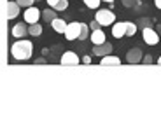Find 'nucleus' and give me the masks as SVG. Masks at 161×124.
<instances>
[{
	"instance_id": "f257e3e1",
	"label": "nucleus",
	"mask_w": 161,
	"mask_h": 124,
	"mask_svg": "<svg viewBox=\"0 0 161 124\" xmlns=\"http://www.w3.org/2000/svg\"><path fill=\"white\" fill-rule=\"evenodd\" d=\"M32 52H33V46L30 40H25V39H18L14 44L11 46V54L14 60H30L32 58Z\"/></svg>"
},
{
	"instance_id": "f03ea898",
	"label": "nucleus",
	"mask_w": 161,
	"mask_h": 124,
	"mask_svg": "<svg viewBox=\"0 0 161 124\" xmlns=\"http://www.w3.org/2000/svg\"><path fill=\"white\" fill-rule=\"evenodd\" d=\"M95 19H97L102 26H110V24H114V21H116V16H114L112 11L100 9V11H97V14H95Z\"/></svg>"
},
{
	"instance_id": "7ed1b4c3",
	"label": "nucleus",
	"mask_w": 161,
	"mask_h": 124,
	"mask_svg": "<svg viewBox=\"0 0 161 124\" xmlns=\"http://www.w3.org/2000/svg\"><path fill=\"white\" fill-rule=\"evenodd\" d=\"M142 37H144V42L149 44V46H156L158 42H159V33H158L156 30H153V26L142 30Z\"/></svg>"
},
{
	"instance_id": "20e7f679",
	"label": "nucleus",
	"mask_w": 161,
	"mask_h": 124,
	"mask_svg": "<svg viewBox=\"0 0 161 124\" xmlns=\"http://www.w3.org/2000/svg\"><path fill=\"white\" fill-rule=\"evenodd\" d=\"M93 54L98 58H103V56H109L110 52H112V44L109 42H103V44H95L93 46Z\"/></svg>"
},
{
	"instance_id": "39448f33",
	"label": "nucleus",
	"mask_w": 161,
	"mask_h": 124,
	"mask_svg": "<svg viewBox=\"0 0 161 124\" xmlns=\"http://www.w3.org/2000/svg\"><path fill=\"white\" fill-rule=\"evenodd\" d=\"M40 16H42V12H40L37 7H33V5H32V7H26V11H25V21L30 23V24L39 23Z\"/></svg>"
},
{
	"instance_id": "423d86ee",
	"label": "nucleus",
	"mask_w": 161,
	"mask_h": 124,
	"mask_svg": "<svg viewBox=\"0 0 161 124\" xmlns=\"http://www.w3.org/2000/svg\"><path fill=\"white\" fill-rule=\"evenodd\" d=\"M128 24H130V21H119V23H114L112 24V35L116 37V39H123V37H126Z\"/></svg>"
},
{
	"instance_id": "0eeeda50",
	"label": "nucleus",
	"mask_w": 161,
	"mask_h": 124,
	"mask_svg": "<svg viewBox=\"0 0 161 124\" xmlns=\"http://www.w3.org/2000/svg\"><path fill=\"white\" fill-rule=\"evenodd\" d=\"M79 35H80V23H77V21L69 23V26H67V32H65L67 40H75V39H79Z\"/></svg>"
},
{
	"instance_id": "6e6552de",
	"label": "nucleus",
	"mask_w": 161,
	"mask_h": 124,
	"mask_svg": "<svg viewBox=\"0 0 161 124\" xmlns=\"http://www.w3.org/2000/svg\"><path fill=\"white\" fill-rule=\"evenodd\" d=\"M19 7L21 5L18 2H12V0L5 2V16H7V19H14L19 14Z\"/></svg>"
},
{
	"instance_id": "1a4fd4ad",
	"label": "nucleus",
	"mask_w": 161,
	"mask_h": 124,
	"mask_svg": "<svg viewBox=\"0 0 161 124\" xmlns=\"http://www.w3.org/2000/svg\"><path fill=\"white\" fill-rule=\"evenodd\" d=\"M126 61L130 65H137L138 61H142V51L138 47H133L126 52Z\"/></svg>"
},
{
	"instance_id": "9d476101",
	"label": "nucleus",
	"mask_w": 161,
	"mask_h": 124,
	"mask_svg": "<svg viewBox=\"0 0 161 124\" xmlns=\"http://www.w3.org/2000/svg\"><path fill=\"white\" fill-rule=\"evenodd\" d=\"M61 65H77L79 61H82V60H79V56H77L75 52H72V51H67L61 56Z\"/></svg>"
},
{
	"instance_id": "9b49d317",
	"label": "nucleus",
	"mask_w": 161,
	"mask_h": 124,
	"mask_svg": "<svg viewBox=\"0 0 161 124\" xmlns=\"http://www.w3.org/2000/svg\"><path fill=\"white\" fill-rule=\"evenodd\" d=\"M11 33H12V37H16V39H23V37L28 33V28H26V24L18 23V24H14V26H12Z\"/></svg>"
},
{
	"instance_id": "f8f14e48",
	"label": "nucleus",
	"mask_w": 161,
	"mask_h": 124,
	"mask_svg": "<svg viewBox=\"0 0 161 124\" xmlns=\"http://www.w3.org/2000/svg\"><path fill=\"white\" fill-rule=\"evenodd\" d=\"M51 24H53V30H54V32H58V33H65V32H67V26H69V24H67L63 19H61V18L53 19Z\"/></svg>"
},
{
	"instance_id": "ddd939ff",
	"label": "nucleus",
	"mask_w": 161,
	"mask_h": 124,
	"mask_svg": "<svg viewBox=\"0 0 161 124\" xmlns=\"http://www.w3.org/2000/svg\"><path fill=\"white\" fill-rule=\"evenodd\" d=\"M91 42L93 44H103L105 42V33H103V30H93V33H91Z\"/></svg>"
},
{
	"instance_id": "4468645a",
	"label": "nucleus",
	"mask_w": 161,
	"mask_h": 124,
	"mask_svg": "<svg viewBox=\"0 0 161 124\" xmlns=\"http://www.w3.org/2000/svg\"><path fill=\"white\" fill-rule=\"evenodd\" d=\"M42 18H44V21L46 23H51L53 19H56V11H54V9H44V11H42Z\"/></svg>"
},
{
	"instance_id": "2eb2a0df",
	"label": "nucleus",
	"mask_w": 161,
	"mask_h": 124,
	"mask_svg": "<svg viewBox=\"0 0 161 124\" xmlns=\"http://www.w3.org/2000/svg\"><path fill=\"white\" fill-rule=\"evenodd\" d=\"M100 65H121V60L117 56H103L100 61Z\"/></svg>"
},
{
	"instance_id": "dca6fc26",
	"label": "nucleus",
	"mask_w": 161,
	"mask_h": 124,
	"mask_svg": "<svg viewBox=\"0 0 161 124\" xmlns=\"http://www.w3.org/2000/svg\"><path fill=\"white\" fill-rule=\"evenodd\" d=\"M28 33H30L32 37H39V35H42V26H40L39 23H33V24H30Z\"/></svg>"
},
{
	"instance_id": "f3484780",
	"label": "nucleus",
	"mask_w": 161,
	"mask_h": 124,
	"mask_svg": "<svg viewBox=\"0 0 161 124\" xmlns=\"http://www.w3.org/2000/svg\"><path fill=\"white\" fill-rule=\"evenodd\" d=\"M89 37V26L86 23H80V35H79V40H86Z\"/></svg>"
},
{
	"instance_id": "a211bd4d",
	"label": "nucleus",
	"mask_w": 161,
	"mask_h": 124,
	"mask_svg": "<svg viewBox=\"0 0 161 124\" xmlns=\"http://www.w3.org/2000/svg\"><path fill=\"white\" fill-rule=\"evenodd\" d=\"M121 4L125 5L126 9H135L140 5V0H121Z\"/></svg>"
},
{
	"instance_id": "6ab92c4d",
	"label": "nucleus",
	"mask_w": 161,
	"mask_h": 124,
	"mask_svg": "<svg viewBox=\"0 0 161 124\" xmlns=\"http://www.w3.org/2000/svg\"><path fill=\"white\" fill-rule=\"evenodd\" d=\"M82 2H84V5H86V7H89V9H98V7H100L102 0H82Z\"/></svg>"
},
{
	"instance_id": "aec40b11",
	"label": "nucleus",
	"mask_w": 161,
	"mask_h": 124,
	"mask_svg": "<svg viewBox=\"0 0 161 124\" xmlns=\"http://www.w3.org/2000/svg\"><path fill=\"white\" fill-rule=\"evenodd\" d=\"M138 24H142V28H149V26H153V19H149V18H140Z\"/></svg>"
},
{
	"instance_id": "412c9836",
	"label": "nucleus",
	"mask_w": 161,
	"mask_h": 124,
	"mask_svg": "<svg viewBox=\"0 0 161 124\" xmlns=\"http://www.w3.org/2000/svg\"><path fill=\"white\" fill-rule=\"evenodd\" d=\"M69 7V0H60L56 5H54V11H65Z\"/></svg>"
},
{
	"instance_id": "4be33fe9",
	"label": "nucleus",
	"mask_w": 161,
	"mask_h": 124,
	"mask_svg": "<svg viewBox=\"0 0 161 124\" xmlns=\"http://www.w3.org/2000/svg\"><path fill=\"white\" fill-rule=\"evenodd\" d=\"M137 33V24L135 23H130L128 24V32H126V37H133Z\"/></svg>"
},
{
	"instance_id": "5701e85b",
	"label": "nucleus",
	"mask_w": 161,
	"mask_h": 124,
	"mask_svg": "<svg viewBox=\"0 0 161 124\" xmlns=\"http://www.w3.org/2000/svg\"><path fill=\"white\" fill-rule=\"evenodd\" d=\"M16 2L21 5V7H32L35 0H16Z\"/></svg>"
},
{
	"instance_id": "b1692460",
	"label": "nucleus",
	"mask_w": 161,
	"mask_h": 124,
	"mask_svg": "<svg viewBox=\"0 0 161 124\" xmlns=\"http://www.w3.org/2000/svg\"><path fill=\"white\" fill-rule=\"evenodd\" d=\"M89 26H91V30H100V26H102V24L98 23L97 19H95V21H91V23H89Z\"/></svg>"
},
{
	"instance_id": "393cba45",
	"label": "nucleus",
	"mask_w": 161,
	"mask_h": 124,
	"mask_svg": "<svg viewBox=\"0 0 161 124\" xmlns=\"http://www.w3.org/2000/svg\"><path fill=\"white\" fill-rule=\"evenodd\" d=\"M46 2H47V5H49V7H53V9H54V5H56L58 2H60V0H46Z\"/></svg>"
},
{
	"instance_id": "a878e982",
	"label": "nucleus",
	"mask_w": 161,
	"mask_h": 124,
	"mask_svg": "<svg viewBox=\"0 0 161 124\" xmlns=\"http://www.w3.org/2000/svg\"><path fill=\"white\" fill-rule=\"evenodd\" d=\"M144 63H147V65H149V63H153V56H151V54H147V56L144 58Z\"/></svg>"
},
{
	"instance_id": "bb28decb",
	"label": "nucleus",
	"mask_w": 161,
	"mask_h": 124,
	"mask_svg": "<svg viewBox=\"0 0 161 124\" xmlns=\"http://www.w3.org/2000/svg\"><path fill=\"white\" fill-rule=\"evenodd\" d=\"M82 63H86V65H91V56H84V58H82Z\"/></svg>"
},
{
	"instance_id": "cd10ccee",
	"label": "nucleus",
	"mask_w": 161,
	"mask_h": 124,
	"mask_svg": "<svg viewBox=\"0 0 161 124\" xmlns=\"http://www.w3.org/2000/svg\"><path fill=\"white\" fill-rule=\"evenodd\" d=\"M154 4H156L158 9H161V0H154Z\"/></svg>"
},
{
	"instance_id": "c85d7f7f",
	"label": "nucleus",
	"mask_w": 161,
	"mask_h": 124,
	"mask_svg": "<svg viewBox=\"0 0 161 124\" xmlns=\"http://www.w3.org/2000/svg\"><path fill=\"white\" fill-rule=\"evenodd\" d=\"M103 2H107V4H112L114 0H103Z\"/></svg>"
},
{
	"instance_id": "c756f323",
	"label": "nucleus",
	"mask_w": 161,
	"mask_h": 124,
	"mask_svg": "<svg viewBox=\"0 0 161 124\" xmlns=\"http://www.w3.org/2000/svg\"><path fill=\"white\" fill-rule=\"evenodd\" d=\"M158 65H161V58H158Z\"/></svg>"
}]
</instances>
